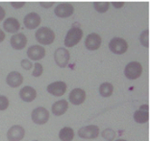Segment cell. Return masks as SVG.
Returning a JSON list of instances; mask_svg holds the SVG:
<instances>
[{"label":"cell","mask_w":151,"mask_h":141,"mask_svg":"<svg viewBox=\"0 0 151 141\" xmlns=\"http://www.w3.org/2000/svg\"><path fill=\"white\" fill-rule=\"evenodd\" d=\"M36 39L40 44L43 45H50L51 43H53L55 39V34L54 32L48 27H42L38 29V31L35 34Z\"/></svg>","instance_id":"obj_1"},{"label":"cell","mask_w":151,"mask_h":141,"mask_svg":"<svg viewBox=\"0 0 151 141\" xmlns=\"http://www.w3.org/2000/svg\"><path fill=\"white\" fill-rule=\"evenodd\" d=\"M83 37V31L79 27H72L69 29L65 39V45L67 47H73L78 43Z\"/></svg>","instance_id":"obj_2"},{"label":"cell","mask_w":151,"mask_h":141,"mask_svg":"<svg viewBox=\"0 0 151 141\" xmlns=\"http://www.w3.org/2000/svg\"><path fill=\"white\" fill-rule=\"evenodd\" d=\"M142 66L138 62H131L125 66L124 75L129 80H136L142 75Z\"/></svg>","instance_id":"obj_3"},{"label":"cell","mask_w":151,"mask_h":141,"mask_svg":"<svg viewBox=\"0 0 151 141\" xmlns=\"http://www.w3.org/2000/svg\"><path fill=\"white\" fill-rule=\"evenodd\" d=\"M109 48L113 53L116 55H122L128 49V43L126 40L121 38H114L110 40Z\"/></svg>","instance_id":"obj_4"},{"label":"cell","mask_w":151,"mask_h":141,"mask_svg":"<svg viewBox=\"0 0 151 141\" xmlns=\"http://www.w3.org/2000/svg\"><path fill=\"white\" fill-rule=\"evenodd\" d=\"M31 117L34 123L38 125H43L49 119V112L45 107H40L32 111Z\"/></svg>","instance_id":"obj_5"},{"label":"cell","mask_w":151,"mask_h":141,"mask_svg":"<svg viewBox=\"0 0 151 141\" xmlns=\"http://www.w3.org/2000/svg\"><path fill=\"white\" fill-rule=\"evenodd\" d=\"M69 58H70L69 52L64 47L58 48L54 53V60L59 67H67L69 62Z\"/></svg>","instance_id":"obj_6"},{"label":"cell","mask_w":151,"mask_h":141,"mask_svg":"<svg viewBox=\"0 0 151 141\" xmlns=\"http://www.w3.org/2000/svg\"><path fill=\"white\" fill-rule=\"evenodd\" d=\"M99 135V128L95 125L86 126L79 129L78 135L84 139H93L96 138Z\"/></svg>","instance_id":"obj_7"},{"label":"cell","mask_w":151,"mask_h":141,"mask_svg":"<svg viewBox=\"0 0 151 141\" xmlns=\"http://www.w3.org/2000/svg\"><path fill=\"white\" fill-rule=\"evenodd\" d=\"M55 14L59 17L65 18L72 16V14L74 13V7H73L70 3H60L58 6L55 8L54 11Z\"/></svg>","instance_id":"obj_8"},{"label":"cell","mask_w":151,"mask_h":141,"mask_svg":"<svg viewBox=\"0 0 151 141\" xmlns=\"http://www.w3.org/2000/svg\"><path fill=\"white\" fill-rule=\"evenodd\" d=\"M25 131L19 125H14L9 129L7 132V137L9 141H20L24 137Z\"/></svg>","instance_id":"obj_9"},{"label":"cell","mask_w":151,"mask_h":141,"mask_svg":"<svg viewBox=\"0 0 151 141\" xmlns=\"http://www.w3.org/2000/svg\"><path fill=\"white\" fill-rule=\"evenodd\" d=\"M47 91L50 94L57 96V97L63 96L65 93V91H67V84L65 82H55V83L48 84Z\"/></svg>","instance_id":"obj_10"},{"label":"cell","mask_w":151,"mask_h":141,"mask_svg":"<svg viewBox=\"0 0 151 141\" xmlns=\"http://www.w3.org/2000/svg\"><path fill=\"white\" fill-rule=\"evenodd\" d=\"M85 45H86L88 50H91V51L97 50L101 45L100 36L95 34V33H91V34L88 35L86 40H85Z\"/></svg>","instance_id":"obj_11"},{"label":"cell","mask_w":151,"mask_h":141,"mask_svg":"<svg viewBox=\"0 0 151 141\" xmlns=\"http://www.w3.org/2000/svg\"><path fill=\"white\" fill-rule=\"evenodd\" d=\"M27 56L30 60H33V61L42 60L45 56V49L40 45L30 46L27 50Z\"/></svg>","instance_id":"obj_12"},{"label":"cell","mask_w":151,"mask_h":141,"mask_svg":"<svg viewBox=\"0 0 151 141\" xmlns=\"http://www.w3.org/2000/svg\"><path fill=\"white\" fill-rule=\"evenodd\" d=\"M85 99H86V92L82 88H74L69 93V102L72 105H81L82 103H84Z\"/></svg>","instance_id":"obj_13"},{"label":"cell","mask_w":151,"mask_h":141,"mask_svg":"<svg viewBox=\"0 0 151 141\" xmlns=\"http://www.w3.org/2000/svg\"><path fill=\"white\" fill-rule=\"evenodd\" d=\"M11 45L16 50H21L26 46L27 44V38L25 37L24 34L19 33V34L14 35L10 39Z\"/></svg>","instance_id":"obj_14"},{"label":"cell","mask_w":151,"mask_h":141,"mask_svg":"<svg viewBox=\"0 0 151 141\" xmlns=\"http://www.w3.org/2000/svg\"><path fill=\"white\" fill-rule=\"evenodd\" d=\"M24 25L29 30L36 29L40 24V16L36 13H30L24 17Z\"/></svg>","instance_id":"obj_15"},{"label":"cell","mask_w":151,"mask_h":141,"mask_svg":"<svg viewBox=\"0 0 151 141\" xmlns=\"http://www.w3.org/2000/svg\"><path fill=\"white\" fill-rule=\"evenodd\" d=\"M6 83L11 87H18L23 83V76L17 71L10 72L6 78Z\"/></svg>","instance_id":"obj_16"},{"label":"cell","mask_w":151,"mask_h":141,"mask_svg":"<svg viewBox=\"0 0 151 141\" xmlns=\"http://www.w3.org/2000/svg\"><path fill=\"white\" fill-rule=\"evenodd\" d=\"M19 97L24 102H32L37 97V91L32 87H24L19 91Z\"/></svg>","instance_id":"obj_17"},{"label":"cell","mask_w":151,"mask_h":141,"mask_svg":"<svg viewBox=\"0 0 151 141\" xmlns=\"http://www.w3.org/2000/svg\"><path fill=\"white\" fill-rule=\"evenodd\" d=\"M3 28L8 33H17L20 29V23L17 18L9 17L3 23Z\"/></svg>","instance_id":"obj_18"},{"label":"cell","mask_w":151,"mask_h":141,"mask_svg":"<svg viewBox=\"0 0 151 141\" xmlns=\"http://www.w3.org/2000/svg\"><path fill=\"white\" fill-rule=\"evenodd\" d=\"M68 109V104L67 102V100H60V101H57L56 103L53 104L52 107H51V110H52V113L55 114L57 116L63 115L65 111Z\"/></svg>","instance_id":"obj_19"},{"label":"cell","mask_w":151,"mask_h":141,"mask_svg":"<svg viewBox=\"0 0 151 141\" xmlns=\"http://www.w3.org/2000/svg\"><path fill=\"white\" fill-rule=\"evenodd\" d=\"M145 107L146 105H145V107H142L141 109L136 110L135 113H134V119L137 123L139 124H143V123H146L147 121L149 119V114H148V109L145 110Z\"/></svg>","instance_id":"obj_20"},{"label":"cell","mask_w":151,"mask_h":141,"mask_svg":"<svg viewBox=\"0 0 151 141\" xmlns=\"http://www.w3.org/2000/svg\"><path fill=\"white\" fill-rule=\"evenodd\" d=\"M74 137V131L69 127L63 128L59 132V138L62 141H71Z\"/></svg>","instance_id":"obj_21"},{"label":"cell","mask_w":151,"mask_h":141,"mask_svg":"<svg viewBox=\"0 0 151 141\" xmlns=\"http://www.w3.org/2000/svg\"><path fill=\"white\" fill-rule=\"evenodd\" d=\"M114 87L112 84L110 83H103L100 87H99V93L102 97H109L113 94Z\"/></svg>","instance_id":"obj_22"},{"label":"cell","mask_w":151,"mask_h":141,"mask_svg":"<svg viewBox=\"0 0 151 141\" xmlns=\"http://www.w3.org/2000/svg\"><path fill=\"white\" fill-rule=\"evenodd\" d=\"M94 9L99 13H105L109 10L110 3L109 2H94L93 3Z\"/></svg>","instance_id":"obj_23"},{"label":"cell","mask_w":151,"mask_h":141,"mask_svg":"<svg viewBox=\"0 0 151 141\" xmlns=\"http://www.w3.org/2000/svg\"><path fill=\"white\" fill-rule=\"evenodd\" d=\"M101 135H102L103 138L106 139V140L113 141L114 139H115V137H116V132L114 131L113 129L108 128V129H105L104 131L102 132Z\"/></svg>","instance_id":"obj_24"},{"label":"cell","mask_w":151,"mask_h":141,"mask_svg":"<svg viewBox=\"0 0 151 141\" xmlns=\"http://www.w3.org/2000/svg\"><path fill=\"white\" fill-rule=\"evenodd\" d=\"M139 42H141V43L143 46H145V47L149 46V31L148 30H145L142 33L141 37H139Z\"/></svg>","instance_id":"obj_25"},{"label":"cell","mask_w":151,"mask_h":141,"mask_svg":"<svg viewBox=\"0 0 151 141\" xmlns=\"http://www.w3.org/2000/svg\"><path fill=\"white\" fill-rule=\"evenodd\" d=\"M9 107V100L6 96L0 95V110H5Z\"/></svg>","instance_id":"obj_26"},{"label":"cell","mask_w":151,"mask_h":141,"mask_svg":"<svg viewBox=\"0 0 151 141\" xmlns=\"http://www.w3.org/2000/svg\"><path fill=\"white\" fill-rule=\"evenodd\" d=\"M42 71H43L42 65L40 64V62H37V64H35L34 71H33V74H32V75L34 76V77H40V76L42 74Z\"/></svg>","instance_id":"obj_27"},{"label":"cell","mask_w":151,"mask_h":141,"mask_svg":"<svg viewBox=\"0 0 151 141\" xmlns=\"http://www.w3.org/2000/svg\"><path fill=\"white\" fill-rule=\"evenodd\" d=\"M20 64L25 70H29L33 66L31 61H29V60H22L20 62Z\"/></svg>","instance_id":"obj_28"},{"label":"cell","mask_w":151,"mask_h":141,"mask_svg":"<svg viewBox=\"0 0 151 141\" xmlns=\"http://www.w3.org/2000/svg\"><path fill=\"white\" fill-rule=\"evenodd\" d=\"M11 5H12L14 9H19V8H22L25 5V2H11Z\"/></svg>","instance_id":"obj_29"},{"label":"cell","mask_w":151,"mask_h":141,"mask_svg":"<svg viewBox=\"0 0 151 141\" xmlns=\"http://www.w3.org/2000/svg\"><path fill=\"white\" fill-rule=\"evenodd\" d=\"M43 8H50L51 6L54 5V2H40V3Z\"/></svg>","instance_id":"obj_30"},{"label":"cell","mask_w":151,"mask_h":141,"mask_svg":"<svg viewBox=\"0 0 151 141\" xmlns=\"http://www.w3.org/2000/svg\"><path fill=\"white\" fill-rule=\"evenodd\" d=\"M5 14H6V12H5V10L3 9L1 6H0V21L4 19V17H5Z\"/></svg>","instance_id":"obj_31"},{"label":"cell","mask_w":151,"mask_h":141,"mask_svg":"<svg viewBox=\"0 0 151 141\" xmlns=\"http://www.w3.org/2000/svg\"><path fill=\"white\" fill-rule=\"evenodd\" d=\"M112 4L115 8H122L124 5V2H113Z\"/></svg>","instance_id":"obj_32"},{"label":"cell","mask_w":151,"mask_h":141,"mask_svg":"<svg viewBox=\"0 0 151 141\" xmlns=\"http://www.w3.org/2000/svg\"><path fill=\"white\" fill-rule=\"evenodd\" d=\"M5 38H6V36H5V33L3 32L1 29H0V42H2L3 40L5 39Z\"/></svg>","instance_id":"obj_33"},{"label":"cell","mask_w":151,"mask_h":141,"mask_svg":"<svg viewBox=\"0 0 151 141\" xmlns=\"http://www.w3.org/2000/svg\"><path fill=\"white\" fill-rule=\"evenodd\" d=\"M116 141H127V140H125V139H117Z\"/></svg>","instance_id":"obj_34"},{"label":"cell","mask_w":151,"mask_h":141,"mask_svg":"<svg viewBox=\"0 0 151 141\" xmlns=\"http://www.w3.org/2000/svg\"><path fill=\"white\" fill-rule=\"evenodd\" d=\"M34 141H38V140H34Z\"/></svg>","instance_id":"obj_35"}]
</instances>
